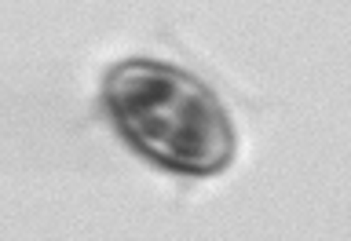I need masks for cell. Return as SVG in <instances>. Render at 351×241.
Returning a JSON list of instances; mask_svg holds the SVG:
<instances>
[{
  "label": "cell",
  "mask_w": 351,
  "mask_h": 241,
  "mask_svg": "<svg viewBox=\"0 0 351 241\" xmlns=\"http://www.w3.org/2000/svg\"><path fill=\"white\" fill-rule=\"evenodd\" d=\"M106 114L143 157L180 175H216L234 161V120L213 88L158 59L117 62L103 88Z\"/></svg>",
  "instance_id": "1"
}]
</instances>
